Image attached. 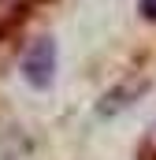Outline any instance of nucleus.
<instances>
[{
	"label": "nucleus",
	"mask_w": 156,
	"mask_h": 160,
	"mask_svg": "<svg viewBox=\"0 0 156 160\" xmlns=\"http://www.w3.org/2000/svg\"><path fill=\"white\" fill-rule=\"evenodd\" d=\"M22 75H26L30 86H37V89H45V86L52 82V75H56V45L48 38L34 41V45L26 48V56H22Z\"/></svg>",
	"instance_id": "f257e3e1"
},
{
	"label": "nucleus",
	"mask_w": 156,
	"mask_h": 160,
	"mask_svg": "<svg viewBox=\"0 0 156 160\" xmlns=\"http://www.w3.org/2000/svg\"><path fill=\"white\" fill-rule=\"evenodd\" d=\"M145 86L138 82V86H130V89H115V93H108L104 97V104H100V116H112V112H119V108H130L134 104V97L141 93Z\"/></svg>",
	"instance_id": "f03ea898"
},
{
	"label": "nucleus",
	"mask_w": 156,
	"mask_h": 160,
	"mask_svg": "<svg viewBox=\"0 0 156 160\" xmlns=\"http://www.w3.org/2000/svg\"><path fill=\"white\" fill-rule=\"evenodd\" d=\"M141 11H145L149 19H156V0H141Z\"/></svg>",
	"instance_id": "7ed1b4c3"
}]
</instances>
